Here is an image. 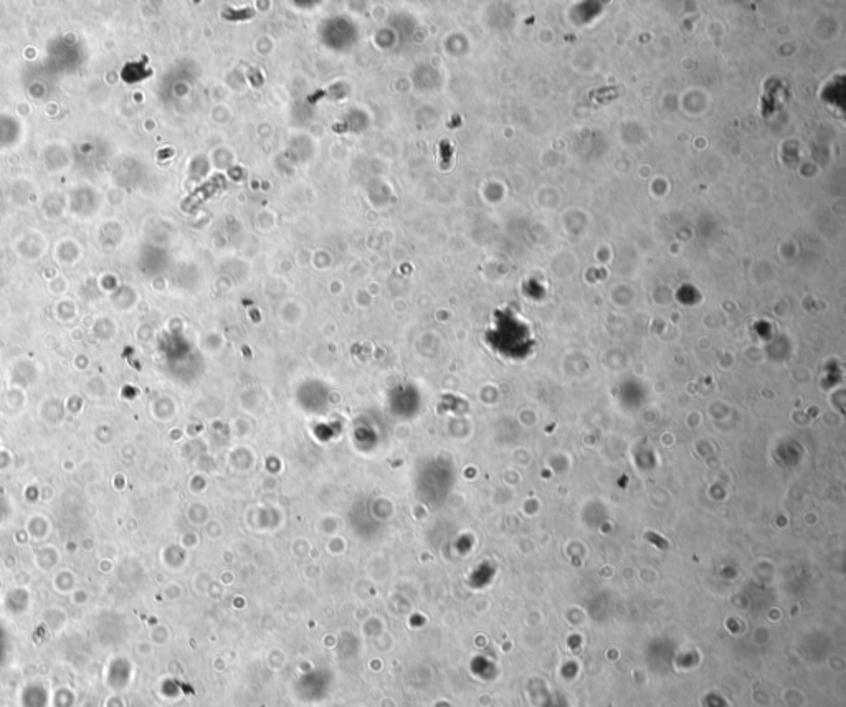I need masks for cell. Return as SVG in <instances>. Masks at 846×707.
I'll list each match as a JSON object with an SVG mask.
<instances>
[{"mask_svg": "<svg viewBox=\"0 0 846 707\" xmlns=\"http://www.w3.org/2000/svg\"><path fill=\"white\" fill-rule=\"evenodd\" d=\"M225 187H227V179L222 174H215L210 177L207 182L200 185V187L192 192V195L185 200L184 202V210H187V212H192V210L199 209L200 205H202L205 200L212 199L213 195H217L220 192H223Z\"/></svg>", "mask_w": 846, "mask_h": 707, "instance_id": "6da1fadb", "label": "cell"}]
</instances>
